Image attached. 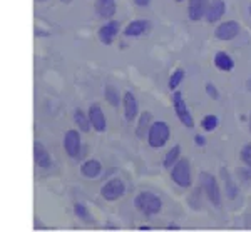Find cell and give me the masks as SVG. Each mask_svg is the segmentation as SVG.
I'll return each instance as SVG.
<instances>
[{
    "mask_svg": "<svg viewBox=\"0 0 251 232\" xmlns=\"http://www.w3.org/2000/svg\"><path fill=\"white\" fill-rule=\"evenodd\" d=\"M169 136H171V130H169V125L166 122H152L148 130V142L152 149H159L166 145V142L169 140Z\"/></svg>",
    "mask_w": 251,
    "mask_h": 232,
    "instance_id": "1",
    "label": "cell"
},
{
    "mask_svg": "<svg viewBox=\"0 0 251 232\" xmlns=\"http://www.w3.org/2000/svg\"><path fill=\"white\" fill-rule=\"evenodd\" d=\"M171 179L179 187H191V164L188 159H177V162L171 167Z\"/></svg>",
    "mask_w": 251,
    "mask_h": 232,
    "instance_id": "2",
    "label": "cell"
},
{
    "mask_svg": "<svg viewBox=\"0 0 251 232\" xmlns=\"http://www.w3.org/2000/svg\"><path fill=\"white\" fill-rule=\"evenodd\" d=\"M136 207L146 215H154L161 210L163 202H161V199L156 194L144 190V192H141L136 197Z\"/></svg>",
    "mask_w": 251,
    "mask_h": 232,
    "instance_id": "3",
    "label": "cell"
},
{
    "mask_svg": "<svg viewBox=\"0 0 251 232\" xmlns=\"http://www.w3.org/2000/svg\"><path fill=\"white\" fill-rule=\"evenodd\" d=\"M173 104H174V111H176V116L177 119L181 120V124L188 129H193L194 127V119L189 112L188 105H186L184 99H183V93L181 92H174L173 93Z\"/></svg>",
    "mask_w": 251,
    "mask_h": 232,
    "instance_id": "4",
    "label": "cell"
},
{
    "mask_svg": "<svg viewBox=\"0 0 251 232\" xmlns=\"http://www.w3.org/2000/svg\"><path fill=\"white\" fill-rule=\"evenodd\" d=\"M201 186L204 187V192L208 195L209 202L213 206H220L221 204V190H220V186H218V181L214 179V176L208 172H203L201 174Z\"/></svg>",
    "mask_w": 251,
    "mask_h": 232,
    "instance_id": "5",
    "label": "cell"
},
{
    "mask_svg": "<svg viewBox=\"0 0 251 232\" xmlns=\"http://www.w3.org/2000/svg\"><path fill=\"white\" fill-rule=\"evenodd\" d=\"M238 34H240V23L236 20H228V22L220 23L216 27V32H214L216 39L223 40V42H229L234 37H238Z\"/></svg>",
    "mask_w": 251,
    "mask_h": 232,
    "instance_id": "6",
    "label": "cell"
},
{
    "mask_svg": "<svg viewBox=\"0 0 251 232\" xmlns=\"http://www.w3.org/2000/svg\"><path fill=\"white\" fill-rule=\"evenodd\" d=\"M126 192V186L121 179H112L107 184L100 189V195H102L106 201H117L119 197H123Z\"/></svg>",
    "mask_w": 251,
    "mask_h": 232,
    "instance_id": "7",
    "label": "cell"
},
{
    "mask_svg": "<svg viewBox=\"0 0 251 232\" xmlns=\"http://www.w3.org/2000/svg\"><path fill=\"white\" fill-rule=\"evenodd\" d=\"M225 12H226L225 0H209V5H208V9H206L204 19L208 20L209 23H214L223 19Z\"/></svg>",
    "mask_w": 251,
    "mask_h": 232,
    "instance_id": "8",
    "label": "cell"
},
{
    "mask_svg": "<svg viewBox=\"0 0 251 232\" xmlns=\"http://www.w3.org/2000/svg\"><path fill=\"white\" fill-rule=\"evenodd\" d=\"M89 122H91V125L94 127L97 132H104L106 130V117H104V112L102 109H100V105H91V109H89Z\"/></svg>",
    "mask_w": 251,
    "mask_h": 232,
    "instance_id": "9",
    "label": "cell"
},
{
    "mask_svg": "<svg viewBox=\"0 0 251 232\" xmlns=\"http://www.w3.org/2000/svg\"><path fill=\"white\" fill-rule=\"evenodd\" d=\"M209 5V0H189L188 5V17L198 22V20L204 19L206 9Z\"/></svg>",
    "mask_w": 251,
    "mask_h": 232,
    "instance_id": "10",
    "label": "cell"
},
{
    "mask_svg": "<svg viewBox=\"0 0 251 232\" xmlns=\"http://www.w3.org/2000/svg\"><path fill=\"white\" fill-rule=\"evenodd\" d=\"M64 149L71 157H75L80 149V139L77 130H67L66 137H64Z\"/></svg>",
    "mask_w": 251,
    "mask_h": 232,
    "instance_id": "11",
    "label": "cell"
},
{
    "mask_svg": "<svg viewBox=\"0 0 251 232\" xmlns=\"http://www.w3.org/2000/svg\"><path fill=\"white\" fill-rule=\"evenodd\" d=\"M121 28V23L116 22V20H111V22H107L106 25L100 27L99 30V39L102 44H112V40H114V37L117 35V32H119Z\"/></svg>",
    "mask_w": 251,
    "mask_h": 232,
    "instance_id": "12",
    "label": "cell"
},
{
    "mask_svg": "<svg viewBox=\"0 0 251 232\" xmlns=\"http://www.w3.org/2000/svg\"><path fill=\"white\" fill-rule=\"evenodd\" d=\"M137 112H139V109H137L136 97L132 95L131 92H126L124 93V114H126V119H127L129 122H134L136 117H137Z\"/></svg>",
    "mask_w": 251,
    "mask_h": 232,
    "instance_id": "13",
    "label": "cell"
},
{
    "mask_svg": "<svg viewBox=\"0 0 251 232\" xmlns=\"http://www.w3.org/2000/svg\"><path fill=\"white\" fill-rule=\"evenodd\" d=\"M148 28H149L148 20H132V22H129L127 27L124 28V35L126 37H139Z\"/></svg>",
    "mask_w": 251,
    "mask_h": 232,
    "instance_id": "14",
    "label": "cell"
},
{
    "mask_svg": "<svg viewBox=\"0 0 251 232\" xmlns=\"http://www.w3.org/2000/svg\"><path fill=\"white\" fill-rule=\"evenodd\" d=\"M214 65H216V69L221 72H231L234 69V60H233V57L229 54H226V52H218V54L214 55Z\"/></svg>",
    "mask_w": 251,
    "mask_h": 232,
    "instance_id": "15",
    "label": "cell"
},
{
    "mask_svg": "<svg viewBox=\"0 0 251 232\" xmlns=\"http://www.w3.org/2000/svg\"><path fill=\"white\" fill-rule=\"evenodd\" d=\"M96 10L99 17L111 19L116 14V2L114 0H96Z\"/></svg>",
    "mask_w": 251,
    "mask_h": 232,
    "instance_id": "16",
    "label": "cell"
},
{
    "mask_svg": "<svg viewBox=\"0 0 251 232\" xmlns=\"http://www.w3.org/2000/svg\"><path fill=\"white\" fill-rule=\"evenodd\" d=\"M34 157H35V164L39 167H49L50 165V156H49L46 147L40 142H35L34 144Z\"/></svg>",
    "mask_w": 251,
    "mask_h": 232,
    "instance_id": "17",
    "label": "cell"
},
{
    "mask_svg": "<svg viewBox=\"0 0 251 232\" xmlns=\"http://www.w3.org/2000/svg\"><path fill=\"white\" fill-rule=\"evenodd\" d=\"M82 174L89 179H94L100 174V162L96 161V159H91V161L84 162L82 165Z\"/></svg>",
    "mask_w": 251,
    "mask_h": 232,
    "instance_id": "18",
    "label": "cell"
},
{
    "mask_svg": "<svg viewBox=\"0 0 251 232\" xmlns=\"http://www.w3.org/2000/svg\"><path fill=\"white\" fill-rule=\"evenodd\" d=\"M179 156H181V145H174V147L169 150L168 154H166V157H164V167L171 169L173 165L177 162Z\"/></svg>",
    "mask_w": 251,
    "mask_h": 232,
    "instance_id": "19",
    "label": "cell"
},
{
    "mask_svg": "<svg viewBox=\"0 0 251 232\" xmlns=\"http://www.w3.org/2000/svg\"><path fill=\"white\" fill-rule=\"evenodd\" d=\"M151 120H152V116H151V112H144V114H141V120H139V127H137V136L139 137H144L146 134H148V127H149V124H151Z\"/></svg>",
    "mask_w": 251,
    "mask_h": 232,
    "instance_id": "20",
    "label": "cell"
},
{
    "mask_svg": "<svg viewBox=\"0 0 251 232\" xmlns=\"http://www.w3.org/2000/svg\"><path fill=\"white\" fill-rule=\"evenodd\" d=\"M74 120H75L77 127L82 130V132H87V130L91 129V122H89V117H86V114H84L82 111H75Z\"/></svg>",
    "mask_w": 251,
    "mask_h": 232,
    "instance_id": "21",
    "label": "cell"
},
{
    "mask_svg": "<svg viewBox=\"0 0 251 232\" xmlns=\"http://www.w3.org/2000/svg\"><path fill=\"white\" fill-rule=\"evenodd\" d=\"M221 172H223V177H225V182H226V194H228L229 199H234L238 195V187L233 182V179L228 176V172H226L225 169H223Z\"/></svg>",
    "mask_w": 251,
    "mask_h": 232,
    "instance_id": "22",
    "label": "cell"
},
{
    "mask_svg": "<svg viewBox=\"0 0 251 232\" xmlns=\"http://www.w3.org/2000/svg\"><path fill=\"white\" fill-rule=\"evenodd\" d=\"M218 124H220V119H218L216 116H213V114H209V116H206L203 120H201V127H203L206 132H211L218 127Z\"/></svg>",
    "mask_w": 251,
    "mask_h": 232,
    "instance_id": "23",
    "label": "cell"
},
{
    "mask_svg": "<svg viewBox=\"0 0 251 232\" xmlns=\"http://www.w3.org/2000/svg\"><path fill=\"white\" fill-rule=\"evenodd\" d=\"M183 80H184V70H183V69H177V70H174L171 74V77H169V89H171V91H176V87L183 82Z\"/></svg>",
    "mask_w": 251,
    "mask_h": 232,
    "instance_id": "24",
    "label": "cell"
},
{
    "mask_svg": "<svg viewBox=\"0 0 251 232\" xmlns=\"http://www.w3.org/2000/svg\"><path fill=\"white\" fill-rule=\"evenodd\" d=\"M106 99H107V102L111 105H114V107L119 105V95H117V91L112 85H107L106 87Z\"/></svg>",
    "mask_w": 251,
    "mask_h": 232,
    "instance_id": "25",
    "label": "cell"
},
{
    "mask_svg": "<svg viewBox=\"0 0 251 232\" xmlns=\"http://www.w3.org/2000/svg\"><path fill=\"white\" fill-rule=\"evenodd\" d=\"M241 161L246 164V167L251 169V142H248V144L241 149Z\"/></svg>",
    "mask_w": 251,
    "mask_h": 232,
    "instance_id": "26",
    "label": "cell"
},
{
    "mask_svg": "<svg viewBox=\"0 0 251 232\" xmlns=\"http://www.w3.org/2000/svg\"><path fill=\"white\" fill-rule=\"evenodd\" d=\"M206 93H208V95L214 100L220 99V92H218V89L214 87V84H206Z\"/></svg>",
    "mask_w": 251,
    "mask_h": 232,
    "instance_id": "27",
    "label": "cell"
},
{
    "mask_svg": "<svg viewBox=\"0 0 251 232\" xmlns=\"http://www.w3.org/2000/svg\"><path fill=\"white\" fill-rule=\"evenodd\" d=\"M75 214L79 215V217H82V219H86V221H89V212H87V209L84 207L82 204H75Z\"/></svg>",
    "mask_w": 251,
    "mask_h": 232,
    "instance_id": "28",
    "label": "cell"
},
{
    "mask_svg": "<svg viewBox=\"0 0 251 232\" xmlns=\"http://www.w3.org/2000/svg\"><path fill=\"white\" fill-rule=\"evenodd\" d=\"M194 142H196L198 145H204L206 144V139H204L203 136H200V134H198V136L194 137Z\"/></svg>",
    "mask_w": 251,
    "mask_h": 232,
    "instance_id": "29",
    "label": "cell"
},
{
    "mask_svg": "<svg viewBox=\"0 0 251 232\" xmlns=\"http://www.w3.org/2000/svg\"><path fill=\"white\" fill-rule=\"evenodd\" d=\"M149 2H151V0H134V3H136V5H139V7L149 5Z\"/></svg>",
    "mask_w": 251,
    "mask_h": 232,
    "instance_id": "30",
    "label": "cell"
},
{
    "mask_svg": "<svg viewBox=\"0 0 251 232\" xmlns=\"http://www.w3.org/2000/svg\"><path fill=\"white\" fill-rule=\"evenodd\" d=\"M168 229H179V226H176V224H171V226H169Z\"/></svg>",
    "mask_w": 251,
    "mask_h": 232,
    "instance_id": "31",
    "label": "cell"
},
{
    "mask_svg": "<svg viewBox=\"0 0 251 232\" xmlns=\"http://www.w3.org/2000/svg\"><path fill=\"white\" fill-rule=\"evenodd\" d=\"M139 229H141V231H149V229H151V227H149V226H141Z\"/></svg>",
    "mask_w": 251,
    "mask_h": 232,
    "instance_id": "32",
    "label": "cell"
},
{
    "mask_svg": "<svg viewBox=\"0 0 251 232\" xmlns=\"http://www.w3.org/2000/svg\"><path fill=\"white\" fill-rule=\"evenodd\" d=\"M248 125H250V132H251V112H250V119H248Z\"/></svg>",
    "mask_w": 251,
    "mask_h": 232,
    "instance_id": "33",
    "label": "cell"
},
{
    "mask_svg": "<svg viewBox=\"0 0 251 232\" xmlns=\"http://www.w3.org/2000/svg\"><path fill=\"white\" fill-rule=\"evenodd\" d=\"M64 3H69V2H72V0H62Z\"/></svg>",
    "mask_w": 251,
    "mask_h": 232,
    "instance_id": "34",
    "label": "cell"
},
{
    "mask_svg": "<svg viewBox=\"0 0 251 232\" xmlns=\"http://www.w3.org/2000/svg\"><path fill=\"white\" fill-rule=\"evenodd\" d=\"M174 2H183V0H174Z\"/></svg>",
    "mask_w": 251,
    "mask_h": 232,
    "instance_id": "35",
    "label": "cell"
},
{
    "mask_svg": "<svg viewBox=\"0 0 251 232\" xmlns=\"http://www.w3.org/2000/svg\"><path fill=\"white\" fill-rule=\"evenodd\" d=\"M37 2H46V0H37Z\"/></svg>",
    "mask_w": 251,
    "mask_h": 232,
    "instance_id": "36",
    "label": "cell"
},
{
    "mask_svg": "<svg viewBox=\"0 0 251 232\" xmlns=\"http://www.w3.org/2000/svg\"><path fill=\"white\" fill-rule=\"evenodd\" d=\"M250 15H251V5H250Z\"/></svg>",
    "mask_w": 251,
    "mask_h": 232,
    "instance_id": "37",
    "label": "cell"
}]
</instances>
